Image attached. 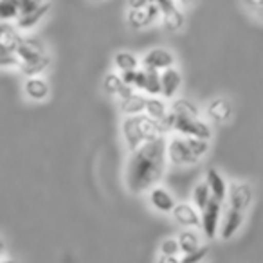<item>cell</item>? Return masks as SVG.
I'll use <instances>...</instances> for the list:
<instances>
[{
	"instance_id": "1",
	"label": "cell",
	"mask_w": 263,
	"mask_h": 263,
	"mask_svg": "<svg viewBox=\"0 0 263 263\" xmlns=\"http://www.w3.org/2000/svg\"><path fill=\"white\" fill-rule=\"evenodd\" d=\"M166 137L150 141L130 152L124 164V186L130 193H148L161 182L166 172Z\"/></svg>"
},
{
	"instance_id": "2",
	"label": "cell",
	"mask_w": 263,
	"mask_h": 263,
	"mask_svg": "<svg viewBox=\"0 0 263 263\" xmlns=\"http://www.w3.org/2000/svg\"><path fill=\"white\" fill-rule=\"evenodd\" d=\"M16 58H18L16 70H20L26 78L42 76L52 62L44 42L31 34H22V40L16 49Z\"/></svg>"
},
{
	"instance_id": "3",
	"label": "cell",
	"mask_w": 263,
	"mask_h": 263,
	"mask_svg": "<svg viewBox=\"0 0 263 263\" xmlns=\"http://www.w3.org/2000/svg\"><path fill=\"white\" fill-rule=\"evenodd\" d=\"M209 154V141L172 136L166 139V159L175 166H193Z\"/></svg>"
},
{
	"instance_id": "4",
	"label": "cell",
	"mask_w": 263,
	"mask_h": 263,
	"mask_svg": "<svg viewBox=\"0 0 263 263\" xmlns=\"http://www.w3.org/2000/svg\"><path fill=\"white\" fill-rule=\"evenodd\" d=\"M161 123L164 126L166 134H177V136L195 137V139L204 141L211 139V126L208 124V121L202 119V116H177V114L168 110V114Z\"/></svg>"
},
{
	"instance_id": "5",
	"label": "cell",
	"mask_w": 263,
	"mask_h": 263,
	"mask_svg": "<svg viewBox=\"0 0 263 263\" xmlns=\"http://www.w3.org/2000/svg\"><path fill=\"white\" fill-rule=\"evenodd\" d=\"M45 0H0V24H15L20 16L34 11Z\"/></svg>"
},
{
	"instance_id": "6",
	"label": "cell",
	"mask_w": 263,
	"mask_h": 263,
	"mask_svg": "<svg viewBox=\"0 0 263 263\" xmlns=\"http://www.w3.org/2000/svg\"><path fill=\"white\" fill-rule=\"evenodd\" d=\"M252 200H254V190H252L251 184L247 182L229 184V190H227V197H226L227 208L245 213L251 208Z\"/></svg>"
},
{
	"instance_id": "7",
	"label": "cell",
	"mask_w": 263,
	"mask_h": 263,
	"mask_svg": "<svg viewBox=\"0 0 263 263\" xmlns=\"http://www.w3.org/2000/svg\"><path fill=\"white\" fill-rule=\"evenodd\" d=\"M222 213V202L215 200V198H211V202L200 211V227L208 240H215L218 236Z\"/></svg>"
},
{
	"instance_id": "8",
	"label": "cell",
	"mask_w": 263,
	"mask_h": 263,
	"mask_svg": "<svg viewBox=\"0 0 263 263\" xmlns=\"http://www.w3.org/2000/svg\"><path fill=\"white\" fill-rule=\"evenodd\" d=\"M141 65L146 70H155V72H162V70L175 67V56L172 51L162 47L150 49L146 54L141 58Z\"/></svg>"
},
{
	"instance_id": "9",
	"label": "cell",
	"mask_w": 263,
	"mask_h": 263,
	"mask_svg": "<svg viewBox=\"0 0 263 263\" xmlns=\"http://www.w3.org/2000/svg\"><path fill=\"white\" fill-rule=\"evenodd\" d=\"M245 222V213L236 211V209L227 208L222 213V220H220V229H218V236L222 240H233L236 236V233H240V229L243 227Z\"/></svg>"
},
{
	"instance_id": "10",
	"label": "cell",
	"mask_w": 263,
	"mask_h": 263,
	"mask_svg": "<svg viewBox=\"0 0 263 263\" xmlns=\"http://www.w3.org/2000/svg\"><path fill=\"white\" fill-rule=\"evenodd\" d=\"M234 106L227 98H215L205 106V117L215 124H226L233 119Z\"/></svg>"
},
{
	"instance_id": "11",
	"label": "cell",
	"mask_w": 263,
	"mask_h": 263,
	"mask_svg": "<svg viewBox=\"0 0 263 263\" xmlns=\"http://www.w3.org/2000/svg\"><path fill=\"white\" fill-rule=\"evenodd\" d=\"M121 136H123L124 144L128 146V150L134 152L139 146H143L146 141L143 137V132L139 126V116L136 117H124L121 123Z\"/></svg>"
},
{
	"instance_id": "12",
	"label": "cell",
	"mask_w": 263,
	"mask_h": 263,
	"mask_svg": "<svg viewBox=\"0 0 263 263\" xmlns=\"http://www.w3.org/2000/svg\"><path fill=\"white\" fill-rule=\"evenodd\" d=\"M172 216L184 229H197V227H200V211L193 204L177 202L172 211Z\"/></svg>"
},
{
	"instance_id": "13",
	"label": "cell",
	"mask_w": 263,
	"mask_h": 263,
	"mask_svg": "<svg viewBox=\"0 0 263 263\" xmlns=\"http://www.w3.org/2000/svg\"><path fill=\"white\" fill-rule=\"evenodd\" d=\"M180 87H182V74L175 67H170V69L162 70L161 72V98L170 101V99H175L179 94Z\"/></svg>"
},
{
	"instance_id": "14",
	"label": "cell",
	"mask_w": 263,
	"mask_h": 263,
	"mask_svg": "<svg viewBox=\"0 0 263 263\" xmlns=\"http://www.w3.org/2000/svg\"><path fill=\"white\" fill-rule=\"evenodd\" d=\"M148 202H150V205L155 209V211L162 213V215L172 213L173 208H175V204H177L175 197H173V195L170 193L164 186H159V184L148 191Z\"/></svg>"
},
{
	"instance_id": "15",
	"label": "cell",
	"mask_w": 263,
	"mask_h": 263,
	"mask_svg": "<svg viewBox=\"0 0 263 263\" xmlns=\"http://www.w3.org/2000/svg\"><path fill=\"white\" fill-rule=\"evenodd\" d=\"M49 92H51V87L44 76H31L24 81V94L31 101H45L49 98Z\"/></svg>"
},
{
	"instance_id": "16",
	"label": "cell",
	"mask_w": 263,
	"mask_h": 263,
	"mask_svg": "<svg viewBox=\"0 0 263 263\" xmlns=\"http://www.w3.org/2000/svg\"><path fill=\"white\" fill-rule=\"evenodd\" d=\"M51 2L49 0H45L44 4L42 6H38L34 11H31V13H27V15H24V16H20L18 20H16L13 26L16 27V29L20 31V33H27V31H33L34 27L38 26V24L42 22V20L45 18V16L49 15V11H51Z\"/></svg>"
},
{
	"instance_id": "17",
	"label": "cell",
	"mask_w": 263,
	"mask_h": 263,
	"mask_svg": "<svg viewBox=\"0 0 263 263\" xmlns=\"http://www.w3.org/2000/svg\"><path fill=\"white\" fill-rule=\"evenodd\" d=\"M205 184H208L209 191H211V197L218 202H226L227 190H229V182L226 180V177L218 172L216 168H209L205 172Z\"/></svg>"
},
{
	"instance_id": "18",
	"label": "cell",
	"mask_w": 263,
	"mask_h": 263,
	"mask_svg": "<svg viewBox=\"0 0 263 263\" xmlns=\"http://www.w3.org/2000/svg\"><path fill=\"white\" fill-rule=\"evenodd\" d=\"M103 90H105L108 96H112V98H117L119 101L136 92L134 88H130L128 85L123 83V78H121V74H117V72L106 74L105 80H103Z\"/></svg>"
},
{
	"instance_id": "19",
	"label": "cell",
	"mask_w": 263,
	"mask_h": 263,
	"mask_svg": "<svg viewBox=\"0 0 263 263\" xmlns=\"http://www.w3.org/2000/svg\"><path fill=\"white\" fill-rule=\"evenodd\" d=\"M146 94L143 92H134L128 98L121 99L119 101V110L124 117H136L144 114V108H146Z\"/></svg>"
},
{
	"instance_id": "20",
	"label": "cell",
	"mask_w": 263,
	"mask_h": 263,
	"mask_svg": "<svg viewBox=\"0 0 263 263\" xmlns=\"http://www.w3.org/2000/svg\"><path fill=\"white\" fill-rule=\"evenodd\" d=\"M170 110V105L166 103V99H162L161 96H148L146 98V108H144V114L152 119L162 121L166 117Z\"/></svg>"
},
{
	"instance_id": "21",
	"label": "cell",
	"mask_w": 263,
	"mask_h": 263,
	"mask_svg": "<svg viewBox=\"0 0 263 263\" xmlns=\"http://www.w3.org/2000/svg\"><path fill=\"white\" fill-rule=\"evenodd\" d=\"M141 60L130 51H119L114 56V67L117 72H128V70L139 69Z\"/></svg>"
},
{
	"instance_id": "22",
	"label": "cell",
	"mask_w": 263,
	"mask_h": 263,
	"mask_svg": "<svg viewBox=\"0 0 263 263\" xmlns=\"http://www.w3.org/2000/svg\"><path fill=\"white\" fill-rule=\"evenodd\" d=\"M179 247L182 254H187V252H193L195 249H198L202 245V236L197 233L195 229H184L182 233H179Z\"/></svg>"
},
{
	"instance_id": "23",
	"label": "cell",
	"mask_w": 263,
	"mask_h": 263,
	"mask_svg": "<svg viewBox=\"0 0 263 263\" xmlns=\"http://www.w3.org/2000/svg\"><path fill=\"white\" fill-rule=\"evenodd\" d=\"M161 22H162V27H164L166 31H179L184 27V24H186V16H184V11L180 8H175L172 9V11L164 13V15L161 16Z\"/></svg>"
},
{
	"instance_id": "24",
	"label": "cell",
	"mask_w": 263,
	"mask_h": 263,
	"mask_svg": "<svg viewBox=\"0 0 263 263\" xmlns=\"http://www.w3.org/2000/svg\"><path fill=\"white\" fill-rule=\"evenodd\" d=\"M123 78V83L128 85L130 88H134L136 92L144 90V83H146V70L144 69H136V70H128V72H121Z\"/></svg>"
},
{
	"instance_id": "25",
	"label": "cell",
	"mask_w": 263,
	"mask_h": 263,
	"mask_svg": "<svg viewBox=\"0 0 263 263\" xmlns=\"http://www.w3.org/2000/svg\"><path fill=\"white\" fill-rule=\"evenodd\" d=\"M126 24L130 29H136V31L146 29L148 26H152L150 18L146 15V9H128Z\"/></svg>"
},
{
	"instance_id": "26",
	"label": "cell",
	"mask_w": 263,
	"mask_h": 263,
	"mask_svg": "<svg viewBox=\"0 0 263 263\" xmlns=\"http://www.w3.org/2000/svg\"><path fill=\"white\" fill-rule=\"evenodd\" d=\"M211 198H213L211 191H209L205 180H202V182H198L197 186H195L193 195H191V200H193V205L198 209V211H202V209H204L205 205L211 202Z\"/></svg>"
},
{
	"instance_id": "27",
	"label": "cell",
	"mask_w": 263,
	"mask_h": 263,
	"mask_svg": "<svg viewBox=\"0 0 263 263\" xmlns=\"http://www.w3.org/2000/svg\"><path fill=\"white\" fill-rule=\"evenodd\" d=\"M0 69H18L16 52L11 51L6 44L0 42Z\"/></svg>"
},
{
	"instance_id": "28",
	"label": "cell",
	"mask_w": 263,
	"mask_h": 263,
	"mask_svg": "<svg viewBox=\"0 0 263 263\" xmlns=\"http://www.w3.org/2000/svg\"><path fill=\"white\" fill-rule=\"evenodd\" d=\"M146 70V69H144ZM143 94L146 96H161V72L146 70V83H144Z\"/></svg>"
},
{
	"instance_id": "29",
	"label": "cell",
	"mask_w": 263,
	"mask_h": 263,
	"mask_svg": "<svg viewBox=\"0 0 263 263\" xmlns=\"http://www.w3.org/2000/svg\"><path fill=\"white\" fill-rule=\"evenodd\" d=\"M208 256H209V247L200 245V247L195 249L193 252H187V254L180 256V263H204Z\"/></svg>"
},
{
	"instance_id": "30",
	"label": "cell",
	"mask_w": 263,
	"mask_h": 263,
	"mask_svg": "<svg viewBox=\"0 0 263 263\" xmlns=\"http://www.w3.org/2000/svg\"><path fill=\"white\" fill-rule=\"evenodd\" d=\"M159 254L162 256H179L180 247L177 238H164V240L159 243Z\"/></svg>"
},
{
	"instance_id": "31",
	"label": "cell",
	"mask_w": 263,
	"mask_h": 263,
	"mask_svg": "<svg viewBox=\"0 0 263 263\" xmlns=\"http://www.w3.org/2000/svg\"><path fill=\"white\" fill-rule=\"evenodd\" d=\"M243 4L247 6L252 13H256V15L263 18V0H243Z\"/></svg>"
},
{
	"instance_id": "32",
	"label": "cell",
	"mask_w": 263,
	"mask_h": 263,
	"mask_svg": "<svg viewBox=\"0 0 263 263\" xmlns=\"http://www.w3.org/2000/svg\"><path fill=\"white\" fill-rule=\"evenodd\" d=\"M146 15L148 18H150V24L157 22V20H161V11H159V8L155 4H150L146 8Z\"/></svg>"
},
{
	"instance_id": "33",
	"label": "cell",
	"mask_w": 263,
	"mask_h": 263,
	"mask_svg": "<svg viewBox=\"0 0 263 263\" xmlns=\"http://www.w3.org/2000/svg\"><path fill=\"white\" fill-rule=\"evenodd\" d=\"M150 0H128V9H146Z\"/></svg>"
},
{
	"instance_id": "34",
	"label": "cell",
	"mask_w": 263,
	"mask_h": 263,
	"mask_svg": "<svg viewBox=\"0 0 263 263\" xmlns=\"http://www.w3.org/2000/svg\"><path fill=\"white\" fill-rule=\"evenodd\" d=\"M157 263H180V256H162V254H159Z\"/></svg>"
},
{
	"instance_id": "35",
	"label": "cell",
	"mask_w": 263,
	"mask_h": 263,
	"mask_svg": "<svg viewBox=\"0 0 263 263\" xmlns=\"http://www.w3.org/2000/svg\"><path fill=\"white\" fill-rule=\"evenodd\" d=\"M4 254H6V243H4V240L0 238V258H2Z\"/></svg>"
},
{
	"instance_id": "36",
	"label": "cell",
	"mask_w": 263,
	"mask_h": 263,
	"mask_svg": "<svg viewBox=\"0 0 263 263\" xmlns=\"http://www.w3.org/2000/svg\"><path fill=\"white\" fill-rule=\"evenodd\" d=\"M177 4H182V6H190V4H193L195 0H175Z\"/></svg>"
},
{
	"instance_id": "37",
	"label": "cell",
	"mask_w": 263,
	"mask_h": 263,
	"mask_svg": "<svg viewBox=\"0 0 263 263\" xmlns=\"http://www.w3.org/2000/svg\"><path fill=\"white\" fill-rule=\"evenodd\" d=\"M0 263H18L16 259H9V258H0Z\"/></svg>"
}]
</instances>
